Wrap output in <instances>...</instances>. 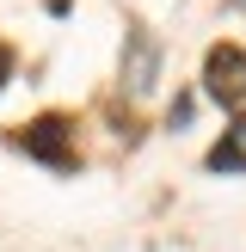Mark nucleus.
I'll list each match as a JSON object with an SVG mask.
<instances>
[{"label":"nucleus","mask_w":246,"mask_h":252,"mask_svg":"<svg viewBox=\"0 0 246 252\" xmlns=\"http://www.w3.org/2000/svg\"><path fill=\"white\" fill-rule=\"evenodd\" d=\"M19 148L31 160H43V166H74V129H68V117H56V111L37 117L31 129L19 135Z\"/></svg>","instance_id":"nucleus-2"},{"label":"nucleus","mask_w":246,"mask_h":252,"mask_svg":"<svg viewBox=\"0 0 246 252\" xmlns=\"http://www.w3.org/2000/svg\"><path fill=\"white\" fill-rule=\"evenodd\" d=\"M240 135H246V123H240Z\"/></svg>","instance_id":"nucleus-6"},{"label":"nucleus","mask_w":246,"mask_h":252,"mask_svg":"<svg viewBox=\"0 0 246 252\" xmlns=\"http://www.w3.org/2000/svg\"><path fill=\"white\" fill-rule=\"evenodd\" d=\"M154 43H148L142 31H135V43H129V68H123V80H129V93H148V86H154Z\"/></svg>","instance_id":"nucleus-3"},{"label":"nucleus","mask_w":246,"mask_h":252,"mask_svg":"<svg viewBox=\"0 0 246 252\" xmlns=\"http://www.w3.org/2000/svg\"><path fill=\"white\" fill-rule=\"evenodd\" d=\"M209 172H246V135L228 129L215 148H209Z\"/></svg>","instance_id":"nucleus-4"},{"label":"nucleus","mask_w":246,"mask_h":252,"mask_svg":"<svg viewBox=\"0 0 246 252\" xmlns=\"http://www.w3.org/2000/svg\"><path fill=\"white\" fill-rule=\"evenodd\" d=\"M203 86L221 111H246V49L240 43H215L203 56Z\"/></svg>","instance_id":"nucleus-1"},{"label":"nucleus","mask_w":246,"mask_h":252,"mask_svg":"<svg viewBox=\"0 0 246 252\" xmlns=\"http://www.w3.org/2000/svg\"><path fill=\"white\" fill-rule=\"evenodd\" d=\"M6 80H12V49L0 43V86H6Z\"/></svg>","instance_id":"nucleus-5"}]
</instances>
